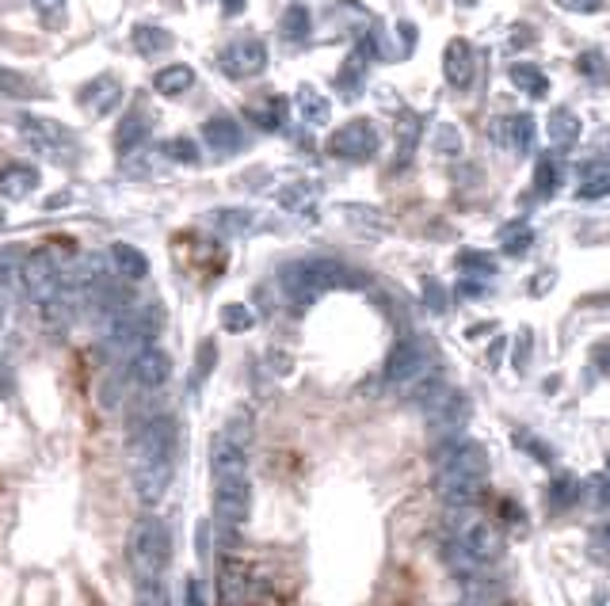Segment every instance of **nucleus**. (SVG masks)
Segmentation results:
<instances>
[{"instance_id": "nucleus-1", "label": "nucleus", "mask_w": 610, "mask_h": 606, "mask_svg": "<svg viewBox=\"0 0 610 606\" xmlns=\"http://www.w3.org/2000/svg\"><path fill=\"white\" fill-rule=\"evenodd\" d=\"M176 473V424L157 416L134 431L130 439V477L145 507H157Z\"/></svg>"}, {"instance_id": "nucleus-2", "label": "nucleus", "mask_w": 610, "mask_h": 606, "mask_svg": "<svg viewBox=\"0 0 610 606\" xmlns=\"http://www.w3.org/2000/svg\"><path fill=\"white\" fill-rule=\"evenodd\" d=\"M488 485V454L473 439H447L435 450V492L450 507H473Z\"/></svg>"}, {"instance_id": "nucleus-3", "label": "nucleus", "mask_w": 610, "mask_h": 606, "mask_svg": "<svg viewBox=\"0 0 610 606\" xmlns=\"http://www.w3.org/2000/svg\"><path fill=\"white\" fill-rule=\"evenodd\" d=\"M279 286L290 298V305H313L328 290H340V286H366L363 275H355L347 263L328 260V256H313V260H294L279 271Z\"/></svg>"}, {"instance_id": "nucleus-4", "label": "nucleus", "mask_w": 610, "mask_h": 606, "mask_svg": "<svg viewBox=\"0 0 610 606\" xmlns=\"http://www.w3.org/2000/svg\"><path fill=\"white\" fill-rule=\"evenodd\" d=\"M126 557H130V568L142 580H161V572L168 568V557H172V534L168 526L157 519V515H145L134 523L130 530V542H126Z\"/></svg>"}, {"instance_id": "nucleus-5", "label": "nucleus", "mask_w": 610, "mask_h": 606, "mask_svg": "<svg viewBox=\"0 0 610 606\" xmlns=\"http://www.w3.org/2000/svg\"><path fill=\"white\" fill-rule=\"evenodd\" d=\"M416 397H420V408H424L427 424L435 435H443V439H458V431L466 427L469 420V397L462 389H454L447 382H431L424 389H416Z\"/></svg>"}, {"instance_id": "nucleus-6", "label": "nucleus", "mask_w": 610, "mask_h": 606, "mask_svg": "<svg viewBox=\"0 0 610 606\" xmlns=\"http://www.w3.org/2000/svg\"><path fill=\"white\" fill-rule=\"evenodd\" d=\"M431 378H435V351L424 336L397 340L386 359V382L401 389H424Z\"/></svg>"}, {"instance_id": "nucleus-7", "label": "nucleus", "mask_w": 610, "mask_h": 606, "mask_svg": "<svg viewBox=\"0 0 610 606\" xmlns=\"http://www.w3.org/2000/svg\"><path fill=\"white\" fill-rule=\"evenodd\" d=\"M447 538L450 542H458V546H466L481 565L496 561V553H500V534H496V526L488 523L481 511H473V507H450Z\"/></svg>"}, {"instance_id": "nucleus-8", "label": "nucleus", "mask_w": 610, "mask_h": 606, "mask_svg": "<svg viewBox=\"0 0 610 606\" xmlns=\"http://www.w3.org/2000/svg\"><path fill=\"white\" fill-rule=\"evenodd\" d=\"M20 283H23V290H27V298H31L35 305H42V309H58L61 283H65L58 256H54L50 248H39V252H31V256L23 260Z\"/></svg>"}, {"instance_id": "nucleus-9", "label": "nucleus", "mask_w": 610, "mask_h": 606, "mask_svg": "<svg viewBox=\"0 0 610 606\" xmlns=\"http://www.w3.org/2000/svg\"><path fill=\"white\" fill-rule=\"evenodd\" d=\"M20 138L35 153L50 157V161H73L77 157V138L54 119H42V115H20Z\"/></svg>"}, {"instance_id": "nucleus-10", "label": "nucleus", "mask_w": 610, "mask_h": 606, "mask_svg": "<svg viewBox=\"0 0 610 606\" xmlns=\"http://www.w3.org/2000/svg\"><path fill=\"white\" fill-rule=\"evenodd\" d=\"M328 153L332 157H340V161H370L374 153H378V130H374V122L366 119H351L344 122L332 138H328Z\"/></svg>"}, {"instance_id": "nucleus-11", "label": "nucleus", "mask_w": 610, "mask_h": 606, "mask_svg": "<svg viewBox=\"0 0 610 606\" xmlns=\"http://www.w3.org/2000/svg\"><path fill=\"white\" fill-rule=\"evenodd\" d=\"M252 511V481H214V519L229 530L248 523Z\"/></svg>"}, {"instance_id": "nucleus-12", "label": "nucleus", "mask_w": 610, "mask_h": 606, "mask_svg": "<svg viewBox=\"0 0 610 606\" xmlns=\"http://www.w3.org/2000/svg\"><path fill=\"white\" fill-rule=\"evenodd\" d=\"M267 65V46L260 39H241L233 46H225L222 58H218V69L233 81H248V77H260Z\"/></svg>"}, {"instance_id": "nucleus-13", "label": "nucleus", "mask_w": 610, "mask_h": 606, "mask_svg": "<svg viewBox=\"0 0 610 606\" xmlns=\"http://www.w3.org/2000/svg\"><path fill=\"white\" fill-rule=\"evenodd\" d=\"M168 374H172V359L164 355L161 347H145L138 351L134 359H130V378L142 385V389H161L168 382Z\"/></svg>"}, {"instance_id": "nucleus-14", "label": "nucleus", "mask_w": 610, "mask_h": 606, "mask_svg": "<svg viewBox=\"0 0 610 606\" xmlns=\"http://www.w3.org/2000/svg\"><path fill=\"white\" fill-rule=\"evenodd\" d=\"M203 142L218 153V157H233V153H241L244 145V130L237 119H229V115H214V119L203 122Z\"/></svg>"}, {"instance_id": "nucleus-15", "label": "nucleus", "mask_w": 610, "mask_h": 606, "mask_svg": "<svg viewBox=\"0 0 610 606\" xmlns=\"http://www.w3.org/2000/svg\"><path fill=\"white\" fill-rule=\"evenodd\" d=\"M534 119L530 115H508V119L492 122V138L511 149V153H530L534 149Z\"/></svg>"}, {"instance_id": "nucleus-16", "label": "nucleus", "mask_w": 610, "mask_h": 606, "mask_svg": "<svg viewBox=\"0 0 610 606\" xmlns=\"http://www.w3.org/2000/svg\"><path fill=\"white\" fill-rule=\"evenodd\" d=\"M443 77L454 88H469V81H473V50H469L466 39L447 42V50H443Z\"/></svg>"}, {"instance_id": "nucleus-17", "label": "nucleus", "mask_w": 610, "mask_h": 606, "mask_svg": "<svg viewBox=\"0 0 610 606\" xmlns=\"http://www.w3.org/2000/svg\"><path fill=\"white\" fill-rule=\"evenodd\" d=\"M39 187V172L31 164H4L0 168V199L20 202Z\"/></svg>"}, {"instance_id": "nucleus-18", "label": "nucleus", "mask_w": 610, "mask_h": 606, "mask_svg": "<svg viewBox=\"0 0 610 606\" xmlns=\"http://www.w3.org/2000/svg\"><path fill=\"white\" fill-rule=\"evenodd\" d=\"M370 50H374V39L359 42V46L351 50V58L344 61V69H340V92H344L347 100H355V96H359V88H363L366 69H370Z\"/></svg>"}, {"instance_id": "nucleus-19", "label": "nucleus", "mask_w": 610, "mask_h": 606, "mask_svg": "<svg viewBox=\"0 0 610 606\" xmlns=\"http://www.w3.org/2000/svg\"><path fill=\"white\" fill-rule=\"evenodd\" d=\"M119 100H122V88L115 77H100V81H92L81 92V107L92 111V115H111L119 107Z\"/></svg>"}, {"instance_id": "nucleus-20", "label": "nucleus", "mask_w": 610, "mask_h": 606, "mask_svg": "<svg viewBox=\"0 0 610 606\" xmlns=\"http://www.w3.org/2000/svg\"><path fill=\"white\" fill-rule=\"evenodd\" d=\"M111 267H115V275L126 279V283H142L145 275H149V260H145L142 248H134V244H111Z\"/></svg>"}, {"instance_id": "nucleus-21", "label": "nucleus", "mask_w": 610, "mask_h": 606, "mask_svg": "<svg viewBox=\"0 0 610 606\" xmlns=\"http://www.w3.org/2000/svg\"><path fill=\"white\" fill-rule=\"evenodd\" d=\"M576 504H584V481H576L572 473H561L553 485H549V511L565 515Z\"/></svg>"}, {"instance_id": "nucleus-22", "label": "nucleus", "mask_w": 610, "mask_h": 606, "mask_svg": "<svg viewBox=\"0 0 610 606\" xmlns=\"http://www.w3.org/2000/svg\"><path fill=\"white\" fill-rule=\"evenodd\" d=\"M134 50L142 58H161L164 50H172V35L157 23H138L134 27Z\"/></svg>"}, {"instance_id": "nucleus-23", "label": "nucleus", "mask_w": 610, "mask_h": 606, "mask_svg": "<svg viewBox=\"0 0 610 606\" xmlns=\"http://www.w3.org/2000/svg\"><path fill=\"white\" fill-rule=\"evenodd\" d=\"M508 77H511V84L519 88V92H530L534 100H542L549 92V81H546V73L538 69V65H530V61H515L508 69Z\"/></svg>"}, {"instance_id": "nucleus-24", "label": "nucleus", "mask_w": 610, "mask_h": 606, "mask_svg": "<svg viewBox=\"0 0 610 606\" xmlns=\"http://www.w3.org/2000/svg\"><path fill=\"white\" fill-rule=\"evenodd\" d=\"M580 130H584L580 119L572 111H565V107L549 115V142L557 145V149H572V145L580 142Z\"/></svg>"}, {"instance_id": "nucleus-25", "label": "nucleus", "mask_w": 610, "mask_h": 606, "mask_svg": "<svg viewBox=\"0 0 610 606\" xmlns=\"http://www.w3.org/2000/svg\"><path fill=\"white\" fill-rule=\"evenodd\" d=\"M145 138H149V119H145L142 111H134V115H126V119L119 122V130H115V149H119V153H134Z\"/></svg>"}, {"instance_id": "nucleus-26", "label": "nucleus", "mask_w": 610, "mask_h": 606, "mask_svg": "<svg viewBox=\"0 0 610 606\" xmlns=\"http://www.w3.org/2000/svg\"><path fill=\"white\" fill-rule=\"evenodd\" d=\"M191 84H195V69L191 65H164L161 73L153 77V88L161 96H183Z\"/></svg>"}, {"instance_id": "nucleus-27", "label": "nucleus", "mask_w": 610, "mask_h": 606, "mask_svg": "<svg viewBox=\"0 0 610 606\" xmlns=\"http://www.w3.org/2000/svg\"><path fill=\"white\" fill-rule=\"evenodd\" d=\"M443 565H447L454 576H462V580H473V576L485 568L466 546H458V542H450V538H447V546H443Z\"/></svg>"}, {"instance_id": "nucleus-28", "label": "nucleus", "mask_w": 610, "mask_h": 606, "mask_svg": "<svg viewBox=\"0 0 610 606\" xmlns=\"http://www.w3.org/2000/svg\"><path fill=\"white\" fill-rule=\"evenodd\" d=\"M298 111H302V119L309 122V126H325V122L332 119V103H328L317 88H302V92H298Z\"/></svg>"}, {"instance_id": "nucleus-29", "label": "nucleus", "mask_w": 610, "mask_h": 606, "mask_svg": "<svg viewBox=\"0 0 610 606\" xmlns=\"http://www.w3.org/2000/svg\"><path fill=\"white\" fill-rule=\"evenodd\" d=\"M248 115H252L256 126H264V130H279V126L286 122V100L283 96H267V100L252 103Z\"/></svg>"}, {"instance_id": "nucleus-30", "label": "nucleus", "mask_w": 610, "mask_h": 606, "mask_svg": "<svg viewBox=\"0 0 610 606\" xmlns=\"http://www.w3.org/2000/svg\"><path fill=\"white\" fill-rule=\"evenodd\" d=\"M420 115H412V111H405L401 115V122H397V161L405 164L412 161V153H416V142H420Z\"/></svg>"}, {"instance_id": "nucleus-31", "label": "nucleus", "mask_w": 610, "mask_h": 606, "mask_svg": "<svg viewBox=\"0 0 610 606\" xmlns=\"http://www.w3.org/2000/svg\"><path fill=\"white\" fill-rule=\"evenodd\" d=\"M557 183H561V168H557V157H538V164H534V191L542 195V199H549L553 191H557Z\"/></svg>"}, {"instance_id": "nucleus-32", "label": "nucleus", "mask_w": 610, "mask_h": 606, "mask_svg": "<svg viewBox=\"0 0 610 606\" xmlns=\"http://www.w3.org/2000/svg\"><path fill=\"white\" fill-rule=\"evenodd\" d=\"M584 504L591 511H610V477L607 473H591L584 481Z\"/></svg>"}, {"instance_id": "nucleus-33", "label": "nucleus", "mask_w": 610, "mask_h": 606, "mask_svg": "<svg viewBox=\"0 0 610 606\" xmlns=\"http://www.w3.org/2000/svg\"><path fill=\"white\" fill-rule=\"evenodd\" d=\"M530 241H534V229H530L527 222H511L500 229V244L508 248L511 256H523L530 248Z\"/></svg>"}, {"instance_id": "nucleus-34", "label": "nucleus", "mask_w": 610, "mask_h": 606, "mask_svg": "<svg viewBox=\"0 0 610 606\" xmlns=\"http://www.w3.org/2000/svg\"><path fill=\"white\" fill-rule=\"evenodd\" d=\"M214 225L222 233H229V237H241V233H248L256 225V214H248V210H218L214 214Z\"/></svg>"}, {"instance_id": "nucleus-35", "label": "nucleus", "mask_w": 610, "mask_h": 606, "mask_svg": "<svg viewBox=\"0 0 610 606\" xmlns=\"http://www.w3.org/2000/svg\"><path fill=\"white\" fill-rule=\"evenodd\" d=\"M313 199H317V187H313V183H290V187L279 191V202H283L286 210H298V214L309 210V202Z\"/></svg>"}, {"instance_id": "nucleus-36", "label": "nucleus", "mask_w": 610, "mask_h": 606, "mask_svg": "<svg viewBox=\"0 0 610 606\" xmlns=\"http://www.w3.org/2000/svg\"><path fill=\"white\" fill-rule=\"evenodd\" d=\"M603 195H610V172H607V168H595V172H588V176H584L580 191H576V199L595 202V199H603Z\"/></svg>"}, {"instance_id": "nucleus-37", "label": "nucleus", "mask_w": 610, "mask_h": 606, "mask_svg": "<svg viewBox=\"0 0 610 606\" xmlns=\"http://www.w3.org/2000/svg\"><path fill=\"white\" fill-rule=\"evenodd\" d=\"M256 324V317H252V309L241 302H229L222 305V328L225 332H248Z\"/></svg>"}, {"instance_id": "nucleus-38", "label": "nucleus", "mask_w": 610, "mask_h": 606, "mask_svg": "<svg viewBox=\"0 0 610 606\" xmlns=\"http://www.w3.org/2000/svg\"><path fill=\"white\" fill-rule=\"evenodd\" d=\"M283 35L286 39H305L309 35V12H305L302 4H290L286 8V16H283Z\"/></svg>"}, {"instance_id": "nucleus-39", "label": "nucleus", "mask_w": 610, "mask_h": 606, "mask_svg": "<svg viewBox=\"0 0 610 606\" xmlns=\"http://www.w3.org/2000/svg\"><path fill=\"white\" fill-rule=\"evenodd\" d=\"M164 157L180 164H199V149L191 138H172V142H164Z\"/></svg>"}, {"instance_id": "nucleus-40", "label": "nucleus", "mask_w": 610, "mask_h": 606, "mask_svg": "<svg viewBox=\"0 0 610 606\" xmlns=\"http://www.w3.org/2000/svg\"><path fill=\"white\" fill-rule=\"evenodd\" d=\"M458 267H466V271H473V275H492L496 271V260L492 256H485V252H473V248H466V252H458Z\"/></svg>"}, {"instance_id": "nucleus-41", "label": "nucleus", "mask_w": 610, "mask_h": 606, "mask_svg": "<svg viewBox=\"0 0 610 606\" xmlns=\"http://www.w3.org/2000/svg\"><path fill=\"white\" fill-rule=\"evenodd\" d=\"M344 214L355 225H363V229H378V233H386V229H389V222L378 214V210H366V206H347Z\"/></svg>"}, {"instance_id": "nucleus-42", "label": "nucleus", "mask_w": 610, "mask_h": 606, "mask_svg": "<svg viewBox=\"0 0 610 606\" xmlns=\"http://www.w3.org/2000/svg\"><path fill=\"white\" fill-rule=\"evenodd\" d=\"M515 446L527 450V454H534L542 465H553V446L542 443V439H534V435H523V431H519V435H515Z\"/></svg>"}, {"instance_id": "nucleus-43", "label": "nucleus", "mask_w": 610, "mask_h": 606, "mask_svg": "<svg viewBox=\"0 0 610 606\" xmlns=\"http://www.w3.org/2000/svg\"><path fill=\"white\" fill-rule=\"evenodd\" d=\"M138 606H168V591L161 580H142L138 584Z\"/></svg>"}, {"instance_id": "nucleus-44", "label": "nucleus", "mask_w": 610, "mask_h": 606, "mask_svg": "<svg viewBox=\"0 0 610 606\" xmlns=\"http://www.w3.org/2000/svg\"><path fill=\"white\" fill-rule=\"evenodd\" d=\"M20 275H23V260L12 252V248H4V252H0V286L20 279Z\"/></svg>"}, {"instance_id": "nucleus-45", "label": "nucleus", "mask_w": 610, "mask_h": 606, "mask_svg": "<svg viewBox=\"0 0 610 606\" xmlns=\"http://www.w3.org/2000/svg\"><path fill=\"white\" fill-rule=\"evenodd\" d=\"M576 65H580V73H584V77H591L595 84L607 81V61L599 58V54H584V58L576 61Z\"/></svg>"}, {"instance_id": "nucleus-46", "label": "nucleus", "mask_w": 610, "mask_h": 606, "mask_svg": "<svg viewBox=\"0 0 610 606\" xmlns=\"http://www.w3.org/2000/svg\"><path fill=\"white\" fill-rule=\"evenodd\" d=\"M424 302L435 309V313H447V290L435 283V279H424Z\"/></svg>"}, {"instance_id": "nucleus-47", "label": "nucleus", "mask_w": 610, "mask_h": 606, "mask_svg": "<svg viewBox=\"0 0 610 606\" xmlns=\"http://www.w3.org/2000/svg\"><path fill=\"white\" fill-rule=\"evenodd\" d=\"M557 8H565V12H576V16H595V12H603V0H553Z\"/></svg>"}, {"instance_id": "nucleus-48", "label": "nucleus", "mask_w": 610, "mask_h": 606, "mask_svg": "<svg viewBox=\"0 0 610 606\" xmlns=\"http://www.w3.org/2000/svg\"><path fill=\"white\" fill-rule=\"evenodd\" d=\"M31 8H35L46 23H54L61 12H65V0H31Z\"/></svg>"}, {"instance_id": "nucleus-49", "label": "nucleus", "mask_w": 610, "mask_h": 606, "mask_svg": "<svg viewBox=\"0 0 610 606\" xmlns=\"http://www.w3.org/2000/svg\"><path fill=\"white\" fill-rule=\"evenodd\" d=\"M591 366L603 370V374L610 378V340H599V344L591 347Z\"/></svg>"}, {"instance_id": "nucleus-50", "label": "nucleus", "mask_w": 610, "mask_h": 606, "mask_svg": "<svg viewBox=\"0 0 610 606\" xmlns=\"http://www.w3.org/2000/svg\"><path fill=\"white\" fill-rule=\"evenodd\" d=\"M439 153L443 157H454L458 153V130L454 126H439Z\"/></svg>"}, {"instance_id": "nucleus-51", "label": "nucleus", "mask_w": 610, "mask_h": 606, "mask_svg": "<svg viewBox=\"0 0 610 606\" xmlns=\"http://www.w3.org/2000/svg\"><path fill=\"white\" fill-rule=\"evenodd\" d=\"M183 606H206L203 580H187V587H183Z\"/></svg>"}, {"instance_id": "nucleus-52", "label": "nucleus", "mask_w": 610, "mask_h": 606, "mask_svg": "<svg viewBox=\"0 0 610 606\" xmlns=\"http://www.w3.org/2000/svg\"><path fill=\"white\" fill-rule=\"evenodd\" d=\"M530 359V332H519V347H515V370H523Z\"/></svg>"}, {"instance_id": "nucleus-53", "label": "nucleus", "mask_w": 610, "mask_h": 606, "mask_svg": "<svg viewBox=\"0 0 610 606\" xmlns=\"http://www.w3.org/2000/svg\"><path fill=\"white\" fill-rule=\"evenodd\" d=\"M485 290H488V286L477 283V279H462V286H458V294H462V298H481Z\"/></svg>"}, {"instance_id": "nucleus-54", "label": "nucleus", "mask_w": 610, "mask_h": 606, "mask_svg": "<svg viewBox=\"0 0 610 606\" xmlns=\"http://www.w3.org/2000/svg\"><path fill=\"white\" fill-rule=\"evenodd\" d=\"M244 4H248V0H222L225 16H241V12H244Z\"/></svg>"}, {"instance_id": "nucleus-55", "label": "nucleus", "mask_w": 610, "mask_h": 606, "mask_svg": "<svg viewBox=\"0 0 610 606\" xmlns=\"http://www.w3.org/2000/svg\"><path fill=\"white\" fill-rule=\"evenodd\" d=\"M8 321V298H4V286H0V328Z\"/></svg>"}, {"instance_id": "nucleus-56", "label": "nucleus", "mask_w": 610, "mask_h": 606, "mask_svg": "<svg viewBox=\"0 0 610 606\" xmlns=\"http://www.w3.org/2000/svg\"><path fill=\"white\" fill-rule=\"evenodd\" d=\"M222 606H252V603H248V599H225Z\"/></svg>"}, {"instance_id": "nucleus-57", "label": "nucleus", "mask_w": 610, "mask_h": 606, "mask_svg": "<svg viewBox=\"0 0 610 606\" xmlns=\"http://www.w3.org/2000/svg\"><path fill=\"white\" fill-rule=\"evenodd\" d=\"M603 542L610 546V519H607V526H603Z\"/></svg>"}, {"instance_id": "nucleus-58", "label": "nucleus", "mask_w": 610, "mask_h": 606, "mask_svg": "<svg viewBox=\"0 0 610 606\" xmlns=\"http://www.w3.org/2000/svg\"><path fill=\"white\" fill-rule=\"evenodd\" d=\"M458 4H462V8H469V4H477V0H458Z\"/></svg>"}, {"instance_id": "nucleus-59", "label": "nucleus", "mask_w": 610, "mask_h": 606, "mask_svg": "<svg viewBox=\"0 0 610 606\" xmlns=\"http://www.w3.org/2000/svg\"><path fill=\"white\" fill-rule=\"evenodd\" d=\"M607 477H610V458H607Z\"/></svg>"}]
</instances>
